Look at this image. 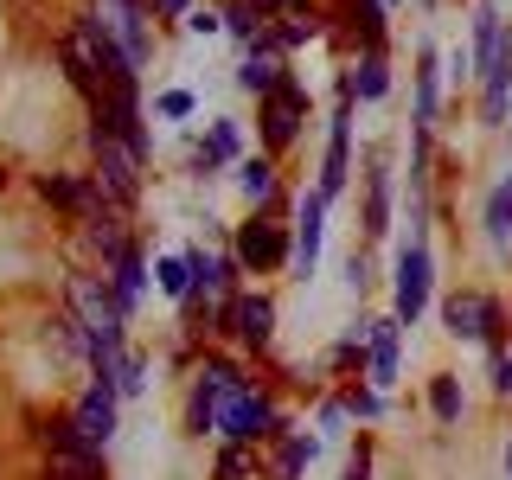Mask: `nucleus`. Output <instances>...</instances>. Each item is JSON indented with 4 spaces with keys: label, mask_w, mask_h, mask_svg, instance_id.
I'll return each mask as SVG.
<instances>
[{
    "label": "nucleus",
    "mask_w": 512,
    "mask_h": 480,
    "mask_svg": "<svg viewBox=\"0 0 512 480\" xmlns=\"http://www.w3.org/2000/svg\"><path fill=\"white\" fill-rule=\"evenodd\" d=\"M237 391H250L244 372H237V365H224V359H205L199 378H192V391H186V436H205V429H218V410L231 404Z\"/></svg>",
    "instance_id": "nucleus-1"
},
{
    "label": "nucleus",
    "mask_w": 512,
    "mask_h": 480,
    "mask_svg": "<svg viewBox=\"0 0 512 480\" xmlns=\"http://www.w3.org/2000/svg\"><path fill=\"white\" fill-rule=\"evenodd\" d=\"M90 148H96V192H103V205H128L141 192V154H128L122 141H109V135H90Z\"/></svg>",
    "instance_id": "nucleus-2"
},
{
    "label": "nucleus",
    "mask_w": 512,
    "mask_h": 480,
    "mask_svg": "<svg viewBox=\"0 0 512 480\" xmlns=\"http://www.w3.org/2000/svg\"><path fill=\"white\" fill-rule=\"evenodd\" d=\"M301 122H308V90H301L295 77H288L276 96H263V103H256V128H263V148L269 154H282L288 141L301 135Z\"/></svg>",
    "instance_id": "nucleus-3"
},
{
    "label": "nucleus",
    "mask_w": 512,
    "mask_h": 480,
    "mask_svg": "<svg viewBox=\"0 0 512 480\" xmlns=\"http://www.w3.org/2000/svg\"><path fill=\"white\" fill-rule=\"evenodd\" d=\"M352 84L340 77V103H333V122H327V160H320V192H327V205L346 192V160H352Z\"/></svg>",
    "instance_id": "nucleus-4"
},
{
    "label": "nucleus",
    "mask_w": 512,
    "mask_h": 480,
    "mask_svg": "<svg viewBox=\"0 0 512 480\" xmlns=\"http://www.w3.org/2000/svg\"><path fill=\"white\" fill-rule=\"evenodd\" d=\"M429 282H436V256H429V244H404L397 250V320H404V327L423 320Z\"/></svg>",
    "instance_id": "nucleus-5"
},
{
    "label": "nucleus",
    "mask_w": 512,
    "mask_h": 480,
    "mask_svg": "<svg viewBox=\"0 0 512 480\" xmlns=\"http://www.w3.org/2000/svg\"><path fill=\"white\" fill-rule=\"evenodd\" d=\"M218 333H237L250 352H269V340H276V301L269 295H231L218 308Z\"/></svg>",
    "instance_id": "nucleus-6"
},
{
    "label": "nucleus",
    "mask_w": 512,
    "mask_h": 480,
    "mask_svg": "<svg viewBox=\"0 0 512 480\" xmlns=\"http://www.w3.org/2000/svg\"><path fill=\"white\" fill-rule=\"evenodd\" d=\"M231 256L244 269H256V276H263V269H282L288 256H295V237H288V224H269V218H250L244 231H237V244H231Z\"/></svg>",
    "instance_id": "nucleus-7"
},
{
    "label": "nucleus",
    "mask_w": 512,
    "mask_h": 480,
    "mask_svg": "<svg viewBox=\"0 0 512 480\" xmlns=\"http://www.w3.org/2000/svg\"><path fill=\"white\" fill-rule=\"evenodd\" d=\"M320 237H327V192H301V205H295V256H288V269H295L301 282L320 269Z\"/></svg>",
    "instance_id": "nucleus-8"
},
{
    "label": "nucleus",
    "mask_w": 512,
    "mask_h": 480,
    "mask_svg": "<svg viewBox=\"0 0 512 480\" xmlns=\"http://www.w3.org/2000/svg\"><path fill=\"white\" fill-rule=\"evenodd\" d=\"M218 429L231 436L237 448H250V442H269L276 436V410H269V397H256V391H237L231 404L218 410Z\"/></svg>",
    "instance_id": "nucleus-9"
},
{
    "label": "nucleus",
    "mask_w": 512,
    "mask_h": 480,
    "mask_svg": "<svg viewBox=\"0 0 512 480\" xmlns=\"http://www.w3.org/2000/svg\"><path fill=\"white\" fill-rule=\"evenodd\" d=\"M77 429H84V442L96 448H109V436H116V416H122V391L116 384H90L84 397H77Z\"/></svg>",
    "instance_id": "nucleus-10"
},
{
    "label": "nucleus",
    "mask_w": 512,
    "mask_h": 480,
    "mask_svg": "<svg viewBox=\"0 0 512 480\" xmlns=\"http://www.w3.org/2000/svg\"><path fill=\"white\" fill-rule=\"evenodd\" d=\"M506 109H512V32L493 52V64L480 71V122H506Z\"/></svg>",
    "instance_id": "nucleus-11"
},
{
    "label": "nucleus",
    "mask_w": 512,
    "mask_h": 480,
    "mask_svg": "<svg viewBox=\"0 0 512 480\" xmlns=\"http://www.w3.org/2000/svg\"><path fill=\"white\" fill-rule=\"evenodd\" d=\"M39 199H45V205H64V212L96 218L103 192H96V180H77V173H39Z\"/></svg>",
    "instance_id": "nucleus-12"
},
{
    "label": "nucleus",
    "mask_w": 512,
    "mask_h": 480,
    "mask_svg": "<svg viewBox=\"0 0 512 480\" xmlns=\"http://www.w3.org/2000/svg\"><path fill=\"white\" fill-rule=\"evenodd\" d=\"M45 448H52L58 461H77V468H103V448L84 442V429H77V416H52V423L39 429Z\"/></svg>",
    "instance_id": "nucleus-13"
},
{
    "label": "nucleus",
    "mask_w": 512,
    "mask_h": 480,
    "mask_svg": "<svg viewBox=\"0 0 512 480\" xmlns=\"http://www.w3.org/2000/svg\"><path fill=\"white\" fill-rule=\"evenodd\" d=\"M391 231V167L384 154L365 160V237H384Z\"/></svg>",
    "instance_id": "nucleus-14"
},
{
    "label": "nucleus",
    "mask_w": 512,
    "mask_h": 480,
    "mask_svg": "<svg viewBox=\"0 0 512 480\" xmlns=\"http://www.w3.org/2000/svg\"><path fill=\"white\" fill-rule=\"evenodd\" d=\"M442 109V52L436 45H423L416 52V128H429Z\"/></svg>",
    "instance_id": "nucleus-15"
},
{
    "label": "nucleus",
    "mask_w": 512,
    "mask_h": 480,
    "mask_svg": "<svg viewBox=\"0 0 512 480\" xmlns=\"http://www.w3.org/2000/svg\"><path fill=\"white\" fill-rule=\"evenodd\" d=\"M397 333H404V320H372V359H365V365H372V391H391V384H397Z\"/></svg>",
    "instance_id": "nucleus-16"
},
{
    "label": "nucleus",
    "mask_w": 512,
    "mask_h": 480,
    "mask_svg": "<svg viewBox=\"0 0 512 480\" xmlns=\"http://www.w3.org/2000/svg\"><path fill=\"white\" fill-rule=\"evenodd\" d=\"M442 327L455 333V340H487V295H448L442 301Z\"/></svg>",
    "instance_id": "nucleus-17"
},
{
    "label": "nucleus",
    "mask_w": 512,
    "mask_h": 480,
    "mask_svg": "<svg viewBox=\"0 0 512 480\" xmlns=\"http://www.w3.org/2000/svg\"><path fill=\"white\" fill-rule=\"evenodd\" d=\"M237 84H244L256 103H263V96H276V90L288 84V77H282V58L269 52V45H250V58L237 64Z\"/></svg>",
    "instance_id": "nucleus-18"
},
{
    "label": "nucleus",
    "mask_w": 512,
    "mask_h": 480,
    "mask_svg": "<svg viewBox=\"0 0 512 480\" xmlns=\"http://www.w3.org/2000/svg\"><path fill=\"white\" fill-rule=\"evenodd\" d=\"M237 154H244V135H237V122H212V135L192 148V173H218V167H231Z\"/></svg>",
    "instance_id": "nucleus-19"
},
{
    "label": "nucleus",
    "mask_w": 512,
    "mask_h": 480,
    "mask_svg": "<svg viewBox=\"0 0 512 480\" xmlns=\"http://www.w3.org/2000/svg\"><path fill=\"white\" fill-rule=\"evenodd\" d=\"M109 288H116V308H122V314H135L141 288H148V263H141V250H135V244H122V256L109 263Z\"/></svg>",
    "instance_id": "nucleus-20"
},
{
    "label": "nucleus",
    "mask_w": 512,
    "mask_h": 480,
    "mask_svg": "<svg viewBox=\"0 0 512 480\" xmlns=\"http://www.w3.org/2000/svg\"><path fill=\"white\" fill-rule=\"evenodd\" d=\"M346 84H352V96H359V103H384V96H391V64H384V52H365V58L346 71Z\"/></svg>",
    "instance_id": "nucleus-21"
},
{
    "label": "nucleus",
    "mask_w": 512,
    "mask_h": 480,
    "mask_svg": "<svg viewBox=\"0 0 512 480\" xmlns=\"http://www.w3.org/2000/svg\"><path fill=\"white\" fill-rule=\"evenodd\" d=\"M237 186L256 212H269L276 205V160H237Z\"/></svg>",
    "instance_id": "nucleus-22"
},
{
    "label": "nucleus",
    "mask_w": 512,
    "mask_h": 480,
    "mask_svg": "<svg viewBox=\"0 0 512 480\" xmlns=\"http://www.w3.org/2000/svg\"><path fill=\"white\" fill-rule=\"evenodd\" d=\"M487 244L493 250H512V180H500L487 192Z\"/></svg>",
    "instance_id": "nucleus-23"
},
{
    "label": "nucleus",
    "mask_w": 512,
    "mask_h": 480,
    "mask_svg": "<svg viewBox=\"0 0 512 480\" xmlns=\"http://www.w3.org/2000/svg\"><path fill=\"white\" fill-rule=\"evenodd\" d=\"M346 20H352V32H359L365 52H384V0H352Z\"/></svg>",
    "instance_id": "nucleus-24"
},
{
    "label": "nucleus",
    "mask_w": 512,
    "mask_h": 480,
    "mask_svg": "<svg viewBox=\"0 0 512 480\" xmlns=\"http://www.w3.org/2000/svg\"><path fill=\"white\" fill-rule=\"evenodd\" d=\"M263 13H256L250 7V0H231V7H224V32H231V39H244V45H256V39H263Z\"/></svg>",
    "instance_id": "nucleus-25"
},
{
    "label": "nucleus",
    "mask_w": 512,
    "mask_h": 480,
    "mask_svg": "<svg viewBox=\"0 0 512 480\" xmlns=\"http://www.w3.org/2000/svg\"><path fill=\"white\" fill-rule=\"evenodd\" d=\"M429 410H436V423H461V378H429Z\"/></svg>",
    "instance_id": "nucleus-26"
},
{
    "label": "nucleus",
    "mask_w": 512,
    "mask_h": 480,
    "mask_svg": "<svg viewBox=\"0 0 512 480\" xmlns=\"http://www.w3.org/2000/svg\"><path fill=\"white\" fill-rule=\"evenodd\" d=\"M314 455H320V436H288V442H282L276 474H282V480H301V468H308Z\"/></svg>",
    "instance_id": "nucleus-27"
},
{
    "label": "nucleus",
    "mask_w": 512,
    "mask_h": 480,
    "mask_svg": "<svg viewBox=\"0 0 512 480\" xmlns=\"http://www.w3.org/2000/svg\"><path fill=\"white\" fill-rule=\"evenodd\" d=\"M154 282H160V295L186 301V295H192V269H186V256H160V263H154Z\"/></svg>",
    "instance_id": "nucleus-28"
},
{
    "label": "nucleus",
    "mask_w": 512,
    "mask_h": 480,
    "mask_svg": "<svg viewBox=\"0 0 512 480\" xmlns=\"http://www.w3.org/2000/svg\"><path fill=\"white\" fill-rule=\"evenodd\" d=\"M340 404H346V416H359V423H378V416H384V391H372V384H352Z\"/></svg>",
    "instance_id": "nucleus-29"
},
{
    "label": "nucleus",
    "mask_w": 512,
    "mask_h": 480,
    "mask_svg": "<svg viewBox=\"0 0 512 480\" xmlns=\"http://www.w3.org/2000/svg\"><path fill=\"white\" fill-rule=\"evenodd\" d=\"M154 116L186 122V116H192V90H160V96H154Z\"/></svg>",
    "instance_id": "nucleus-30"
},
{
    "label": "nucleus",
    "mask_w": 512,
    "mask_h": 480,
    "mask_svg": "<svg viewBox=\"0 0 512 480\" xmlns=\"http://www.w3.org/2000/svg\"><path fill=\"white\" fill-rule=\"evenodd\" d=\"M244 474H250V455L237 442H224L218 448V480H244Z\"/></svg>",
    "instance_id": "nucleus-31"
},
{
    "label": "nucleus",
    "mask_w": 512,
    "mask_h": 480,
    "mask_svg": "<svg viewBox=\"0 0 512 480\" xmlns=\"http://www.w3.org/2000/svg\"><path fill=\"white\" fill-rule=\"evenodd\" d=\"M186 32L212 39V32H224V13H212V7H192V13H186Z\"/></svg>",
    "instance_id": "nucleus-32"
},
{
    "label": "nucleus",
    "mask_w": 512,
    "mask_h": 480,
    "mask_svg": "<svg viewBox=\"0 0 512 480\" xmlns=\"http://www.w3.org/2000/svg\"><path fill=\"white\" fill-rule=\"evenodd\" d=\"M141 391H148V365L128 352V365H122V397H141Z\"/></svg>",
    "instance_id": "nucleus-33"
},
{
    "label": "nucleus",
    "mask_w": 512,
    "mask_h": 480,
    "mask_svg": "<svg viewBox=\"0 0 512 480\" xmlns=\"http://www.w3.org/2000/svg\"><path fill=\"white\" fill-rule=\"evenodd\" d=\"M346 480H372V442L359 436V448H352V461H346Z\"/></svg>",
    "instance_id": "nucleus-34"
},
{
    "label": "nucleus",
    "mask_w": 512,
    "mask_h": 480,
    "mask_svg": "<svg viewBox=\"0 0 512 480\" xmlns=\"http://www.w3.org/2000/svg\"><path fill=\"white\" fill-rule=\"evenodd\" d=\"M148 7L160 13V20H186V13H192V0H148Z\"/></svg>",
    "instance_id": "nucleus-35"
},
{
    "label": "nucleus",
    "mask_w": 512,
    "mask_h": 480,
    "mask_svg": "<svg viewBox=\"0 0 512 480\" xmlns=\"http://www.w3.org/2000/svg\"><path fill=\"white\" fill-rule=\"evenodd\" d=\"M250 7H256V13H263V20H269V13H301V7H308V0H250Z\"/></svg>",
    "instance_id": "nucleus-36"
},
{
    "label": "nucleus",
    "mask_w": 512,
    "mask_h": 480,
    "mask_svg": "<svg viewBox=\"0 0 512 480\" xmlns=\"http://www.w3.org/2000/svg\"><path fill=\"white\" fill-rule=\"evenodd\" d=\"M493 391H500V397H512V359H500V365H493Z\"/></svg>",
    "instance_id": "nucleus-37"
},
{
    "label": "nucleus",
    "mask_w": 512,
    "mask_h": 480,
    "mask_svg": "<svg viewBox=\"0 0 512 480\" xmlns=\"http://www.w3.org/2000/svg\"><path fill=\"white\" fill-rule=\"evenodd\" d=\"M506 480H512V448H506Z\"/></svg>",
    "instance_id": "nucleus-38"
},
{
    "label": "nucleus",
    "mask_w": 512,
    "mask_h": 480,
    "mask_svg": "<svg viewBox=\"0 0 512 480\" xmlns=\"http://www.w3.org/2000/svg\"><path fill=\"white\" fill-rule=\"evenodd\" d=\"M384 7H397V0H384Z\"/></svg>",
    "instance_id": "nucleus-39"
}]
</instances>
